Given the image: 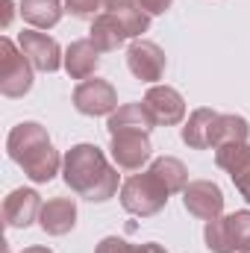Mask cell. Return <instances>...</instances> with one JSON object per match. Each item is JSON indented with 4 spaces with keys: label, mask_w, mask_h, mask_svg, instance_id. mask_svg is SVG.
Masks as SVG:
<instances>
[{
    "label": "cell",
    "mask_w": 250,
    "mask_h": 253,
    "mask_svg": "<svg viewBox=\"0 0 250 253\" xmlns=\"http://www.w3.org/2000/svg\"><path fill=\"white\" fill-rule=\"evenodd\" d=\"M230 177H233V186L239 189V194H242V197L250 203V159L242 165V168H236Z\"/></svg>",
    "instance_id": "cell-24"
},
{
    "label": "cell",
    "mask_w": 250,
    "mask_h": 253,
    "mask_svg": "<svg viewBox=\"0 0 250 253\" xmlns=\"http://www.w3.org/2000/svg\"><path fill=\"white\" fill-rule=\"evenodd\" d=\"M106 12H112L118 21H121V27H124L126 39H141V33H147V27H150V15L138 6V3H126V6H115V9H106Z\"/></svg>",
    "instance_id": "cell-21"
},
{
    "label": "cell",
    "mask_w": 250,
    "mask_h": 253,
    "mask_svg": "<svg viewBox=\"0 0 250 253\" xmlns=\"http://www.w3.org/2000/svg\"><path fill=\"white\" fill-rule=\"evenodd\" d=\"M144 109L156 126H174L186 118V100L177 88L171 85H153L144 94Z\"/></svg>",
    "instance_id": "cell-8"
},
{
    "label": "cell",
    "mask_w": 250,
    "mask_h": 253,
    "mask_svg": "<svg viewBox=\"0 0 250 253\" xmlns=\"http://www.w3.org/2000/svg\"><path fill=\"white\" fill-rule=\"evenodd\" d=\"M218 115H221V112L206 109V106L194 109V112L188 115L186 126H183V141H186L188 147H194V150H209V147L215 144V124H218Z\"/></svg>",
    "instance_id": "cell-15"
},
{
    "label": "cell",
    "mask_w": 250,
    "mask_h": 253,
    "mask_svg": "<svg viewBox=\"0 0 250 253\" xmlns=\"http://www.w3.org/2000/svg\"><path fill=\"white\" fill-rule=\"evenodd\" d=\"M153 156L150 132H118L112 135V159L121 171H141Z\"/></svg>",
    "instance_id": "cell-11"
},
{
    "label": "cell",
    "mask_w": 250,
    "mask_h": 253,
    "mask_svg": "<svg viewBox=\"0 0 250 253\" xmlns=\"http://www.w3.org/2000/svg\"><path fill=\"white\" fill-rule=\"evenodd\" d=\"M21 253H53L50 248H42V245H33V248H24Z\"/></svg>",
    "instance_id": "cell-28"
},
{
    "label": "cell",
    "mask_w": 250,
    "mask_h": 253,
    "mask_svg": "<svg viewBox=\"0 0 250 253\" xmlns=\"http://www.w3.org/2000/svg\"><path fill=\"white\" fill-rule=\"evenodd\" d=\"M88 39L97 44L100 53H112V50H118V47L126 42V33H124V27H121V21H118L112 12L103 9V12L91 21V33H88Z\"/></svg>",
    "instance_id": "cell-17"
},
{
    "label": "cell",
    "mask_w": 250,
    "mask_h": 253,
    "mask_svg": "<svg viewBox=\"0 0 250 253\" xmlns=\"http://www.w3.org/2000/svg\"><path fill=\"white\" fill-rule=\"evenodd\" d=\"M65 6L62 0H21V15L33 30H50L59 24Z\"/></svg>",
    "instance_id": "cell-18"
},
{
    "label": "cell",
    "mask_w": 250,
    "mask_h": 253,
    "mask_svg": "<svg viewBox=\"0 0 250 253\" xmlns=\"http://www.w3.org/2000/svg\"><path fill=\"white\" fill-rule=\"evenodd\" d=\"M126 3H138V0H103V9H115V6H126Z\"/></svg>",
    "instance_id": "cell-26"
},
{
    "label": "cell",
    "mask_w": 250,
    "mask_h": 253,
    "mask_svg": "<svg viewBox=\"0 0 250 253\" xmlns=\"http://www.w3.org/2000/svg\"><path fill=\"white\" fill-rule=\"evenodd\" d=\"M3 6H6V15H3V27H9V21H12V0H3Z\"/></svg>",
    "instance_id": "cell-27"
},
{
    "label": "cell",
    "mask_w": 250,
    "mask_h": 253,
    "mask_svg": "<svg viewBox=\"0 0 250 253\" xmlns=\"http://www.w3.org/2000/svg\"><path fill=\"white\" fill-rule=\"evenodd\" d=\"M100 65V50L91 39H77L71 42V47L65 50V71L71 80H88L94 77Z\"/></svg>",
    "instance_id": "cell-14"
},
{
    "label": "cell",
    "mask_w": 250,
    "mask_h": 253,
    "mask_svg": "<svg viewBox=\"0 0 250 253\" xmlns=\"http://www.w3.org/2000/svg\"><path fill=\"white\" fill-rule=\"evenodd\" d=\"M6 150H9V159L33 183H50L62 168L59 150L53 147L47 129L36 121H21L18 126H12L6 138Z\"/></svg>",
    "instance_id": "cell-2"
},
{
    "label": "cell",
    "mask_w": 250,
    "mask_h": 253,
    "mask_svg": "<svg viewBox=\"0 0 250 253\" xmlns=\"http://www.w3.org/2000/svg\"><path fill=\"white\" fill-rule=\"evenodd\" d=\"M94 253H165L162 245H156V242H147V245H129L126 239H118V236H106Z\"/></svg>",
    "instance_id": "cell-23"
},
{
    "label": "cell",
    "mask_w": 250,
    "mask_h": 253,
    "mask_svg": "<svg viewBox=\"0 0 250 253\" xmlns=\"http://www.w3.org/2000/svg\"><path fill=\"white\" fill-rule=\"evenodd\" d=\"M250 138V124L248 118L242 115H218V124H215V147L221 144H233V141H248Z\"/></svg>",
    "instance_id": "cell-20"
},
{
    "label": "cell",
    "mask_w": 250,
    "mask_h": 253,
    "mask_svg": "<svg viewBox=\"0 0 250 253\" xmlns=\"http://www.w3.org/2000/svg\"><path fill=\"white\" fill-rule=\"evenodd\" d=\"M245 253H250V251H245Z\"/></svg>",
    "instance_id": "cell-29"
},
{
    "label": "cell",
    "mask_w": 250,
    "mask_h": 253,
    "mask_svg": "<svg viewBox=\"0 0 250 253\" xmlns=\"http://www.w3.org/2000/svg\"><path fill=\"white\" fill-rule=\"evenodd\" d=\"M153 121H150V115H147V109H144V103H124V106H118L112 115H109V121H106V129H109V135H118V132H150L153 129Z\"/></svg>",
    "instance_id": "cell-16"
},
{
    "label": "cell",
    "mask_w": 250,
    "mask_h": 253,
    "mask_svg": "<svg viewBox=\"0 0 250 253\" xmlns=\"http://www.w3.org/2000/svg\"><path fill=\"white\" fill-rule=\"evenodd\" d=\"M183 206H186L188 215H194L200 221L221 218V212H224V191L212 180H191L183 189Z\"/></svg>",
    "instance_id": "cell-9"
},
{
    "label": "cell",
    "mask_w": 250,
    "mask_h": 253,
    "mask_svg": "<svg viewBox=\"0 0 250 253\" xmlns=\"http://www.w3.org/2000/svg\"><path fill=\"white\" fill-rule=\"evenodd\" d=\"M74 109L80 115H88V118H97V115H112L118 109V91L109 80H83L77 88H74Z\"/></svg>",
    "instance_id": "cell-6"
},
{
    "label": "cell",
    "mask_w": 250,
    "mask_h": 253,
    "mask_svg": "<svg viewBox=\"0 0 250 253\" xmlns=\"http://www.w3.org/2000/svg\"><path fill=\"white\" fill-rule=\"evenodd\" d=\"M171 3H174V0H138V6H141L147 15H162V12L171 9Z\"/></svg>",
    "instance_id": "cell-25"
},
{
    "label": "cell",
    "mask_w": 250,
    "mask_h": 253,
    "mask_svg": "<svg viewBox=\"0 0 250 253\" xmlns=\"http://www.w3.org/2000/svg\"><path fill=\"white\" fill-rule=\"evenodd\" d=\"M203 239H206V248L212 253L250 251V209H242V212L206 221Z\"/></svg>",
    "instance_id": "cell-4"
},
{
    "label": "cell",
    "mask_w": 250,
    "mask_h": 253,
    "mask_svg": "<svg viewBox=\"0 0 250 253\" xmlns=\"http://www.w3.org/2000/svg\"><path fill=\"white\" fill-rule=\"evenodd\" d=\"M33 88V62L15 47L12 39H0V94L24 97Z\"/></svg>",
    "instance_id": "cell-5"
},
{
    "label": "cell",
    "mask_w": 250,
    "mask_h": 253,
    "mask_svg": "<svg viewBox=\"0 0 250 253\" xmlns=\"http://www.w3.org/2000/svg\"><path fill=\"white\" fill-rule=\"evenodd\" d=\"M165 65H168L165 50H162L156 42L138 39V42H132L129 50H126V68H129V74H132L135 80H141V83H156V80H162Z\"/></svg>",
    "instance_id": "cell-10"
},
{
    "label": "cell",
    "mask_w": 250,
    "mask_h": 253,
    "mask_svg": "<svg viewBox=\"0 0 250 253\" xmlns=\"http://www.w3.org/2000/svg\"><path fill=\"white\" fill-rule=\"evenodd\" d=\"M171 191L168 186L147 168L141 174H132L129 180H124L121 186V206H124L129 215H138V218H150V215H159L168 203Z\"/></svg>",
    "instance_id": "cell-3"
},
{
    "label": "cell",
    "mask_w": 250,
    "mask_h": 253,
    "mask_svg": "<svg viewBox=\"0 0 250 253\" xmlns=\"http://www.w3.org/2000/svg\"><path fill=\"white\" fill-rule=\"evenodd\" d=\"M42 194L36 189H15L3 200V221L12 230H27L42 215Z\"/></svg>",
    "instance_id": "cell-12"
},
{
    "label": "cell",
    "mask_w": 250,
    "mask_h": 253,
    "mask_svg": "<svg viewBox=\"0 0 250 253\" xmlns=\"http://www.w3.org/2000/svg\"><path fill=\"white\" fill-rule=\"evenodd\" d=\"M248 159H250V141H233V144L215 147V162H218V168H224L227 174H233L236 168H242Z\"/></svg>",
    "instance_id": "cell-22"
},
{
    "label": "cell",
    "mask_w": 250,
    "mask_h": 253,
    "mask_svg": "<svg viewBox=\"0 0 250 253\" xmlns=\"http://www.w3.org/2000/svg\"><path fill=\"white\" fill-rule=\"evenodd\" d=\"M39 224L47 236H65L77 227V203L71 197H50L42 206Z\"/></svg>",
    "instance_id": "cell-13"
},
{
    "label": "cell",
    "mask_w": 250,
    "mask_h": 253,
    "mask_svg": "<svg viewBox=\"0 0 250 253\" xmlns=\"http://www.w3.org/2000/svg\"><path fill=\"white\" fill-rule=\"evenodd\" d=\"M65 186L83 200L106 203L118 194V165H109L106 153L97 144H74L62 159Z\"/></svg>",
    "instance_id": "cell-1"
},
{
    "label": "cell",
    "mask_w": 250,
    "mask_h": 253,
    "mask_svg": "<svg viewBox=\"0 0 250 253\" xmlns=\"http://www.w3.org/2000/svg\"><path fill=\"white\" fill-rule=\"evenodd\" d=\"M150 171L168 186V191L171 194H177V191H183L191 183L188 180V171H186V165L180 162V159H174V156H162V159H156L153 165H150Z\"/></svg>",
    "instance_id": "cell-19"
},
{
    "label": "cell",
    "mask_w": 250,
    "mask_h": 253,
    "mask_svg": "<svg viewBox=\"0 0 250 253\" xmlns=\"http://www.w3.org/2000/svg\"><path fill=\"white\" fill-rule=\"evenodd\" d=\"M18 47L24 50V56L33 62L36 71H44V74H56L59 68H65V56L62 47L56 39H50L47 33H39V30H24L18 36Z\"/></svg>",
    "instance_id": "cell-7"
}]
</instances>
